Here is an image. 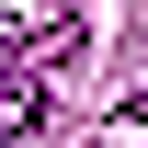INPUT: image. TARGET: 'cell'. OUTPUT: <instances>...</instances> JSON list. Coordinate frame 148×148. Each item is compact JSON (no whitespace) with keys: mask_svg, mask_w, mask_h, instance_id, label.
I'll return each instance as SVG.
<instances>
[{"mask_svg":"<svg viewBox=\"0 0 148 148\" xmlns=\"http://www.w3.org/2000/svg\"><path fill=\"white\" fill-rule=\"evenodd\" d=\"M69 57V34H46L34 57H0V148H23L34 137V114H46V69Z\"/></svg>","mask_w":148,"mask_h":148,"instance_id":"obj_1","label":"cell"},{"mask_svg":"<svg viewBox=\"0 0 148 148\" xmlns=\"http://www.w3.org/2000/svg\"><path fill=\"white\" fill-rule=\"evenodd\" d=\"M137 125H148V91H137Z\"/></svg>","mask_w":148,"mask_h":148,"instance_id":"obj_2","label":"cell"}]
</instances>
